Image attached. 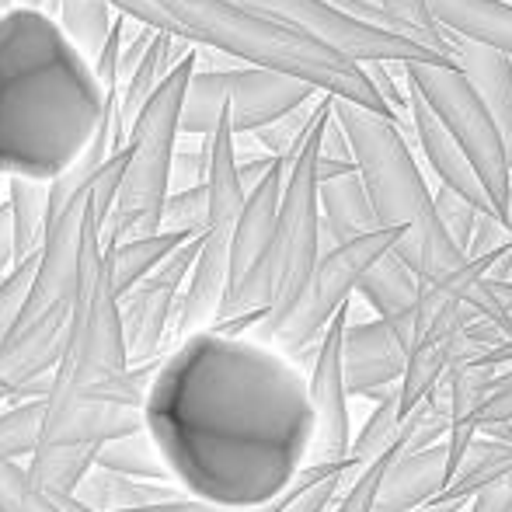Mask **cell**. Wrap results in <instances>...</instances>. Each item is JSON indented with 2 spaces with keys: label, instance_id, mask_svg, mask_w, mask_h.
<instances>
[{
  "label": "cell",
  "instance_id": "cell-1",
  "mask_svg": "<svg viewBox=\"0 0 512 512\" xmlns=\"http://www.w3.org/2000/svg\"><path fill=\"white\" fill-rule=\"evenodd\" d=\"M143 418L171 481L223 509L279 502L314 446L307 373L255 335L199 331L175 345Z\"/></svg>",
  "mask_w": 512,
  "mask_h": 512
},
{
  "label": "cell",
  "instance_id": "cell-2",
  "mask_svg": "<svg viewBox=\"0 0 512 512\" xmlns=\"http://www.w3.org/2000/svg\"><path fill=\"white\" fill-rule=\"evenodd\" d=\"M108 98L95 67L39 7L0 14V175L56 182L95 143Z\"/></svg>",
  "mask_w": 512,
  "mask_h": 512
},
{
  "label": "cell",
  "instance_id": "cell-3",
  "mask_svg": "<svg viewBox=\"0 0 512 512\" xmlns=\"http://www.w3.org/2000/svg\"><path fill=\"white\" fill-rule=\"evenodd\" d=\"M108 4L140 25L168 32L189 46L241 60L244 67L293 77V81L317 88L321 95L342 98V102L398 122L394 108L380 98L363 67L234 0H108Z\"/></svg>",
  "mask_w": 512,
  "mask_h": 512
},
{
  "label": "cell",
  "instance_id": "cell-4",
  "mask_svg": "<svg viewBox=\"0 0 512 512\" xmlns=\"http://www.w3.org/2000/svg\"><path fill=\"white\" fill-rule=\"evenodd\" d=\"M331 115L352 143L359 178L366 185L380 230H401L394 255L422 283H436L453 269H460L467 255L450 241V234L439 223L436 196L411 157L401 122L373 115L352 102H342V98H331Z\"/></svg>",
  "mask_w": 512,
  "mask_h": 512
},
{
  "label": "cell",
  "instance_id": "cell-5",
  "mask_svg": "<svg viewBox=\"0 0 512 512\" xmlns=\"http://www.w3.org/2000/svg\"><path fill=\"white\" fill-rule=\"evenodd\" d=\"M196 70L199 53H192L161 84V91L143 105V112L136 115L133 129H129V168L122 175L115 209L102 230V241L108 248L136 241V237L161 234L164 206H168L171 182H175L182 108Z\"/></svg>",
  "mask_w": 512,
  "mask_h": 512
},
{
  "label": "cell",
  "instance_id": "cell-6",
  "mask_svg": "<svg viewBox=\"0 0 512 512\" xmlns=\"http://www.w3.org/2000/svg\"><path fill=\"white\" fill-rule=\"evenodd\" d=\"M129 373L126 335H122L119 293L112 279V251L102 241V223L95 216V185H91V216L84 230L81 283L70 304L67 349L53 373L49 405H67L108 380Z\"/></svg>",
  "mask_w": 512,
  "mask_h": 512
},
{
  "label": "cell",
  "instance_id": "cell-7",
  "mask_svg": "<svg viewBox=\"0 0 512 512\" xmlns=\"http://www.w3.org/2000/svg\"><path fill=\"white\" fill-rule=\"evenodd\" d=\"M398 241L401 230H373V234L356 237L349 244L328 248L321 255V262L314 265L304 290L297 293V300L283 314L258 324L251 335L297 363L300 356L317 349V342L331 328V321L352 304V293L359 290L363 276L380 258L391 255L398 248Z\"/></svg>",
  "mask_w": 512,
  "mask_h": 512
},
{
  "label": "cell",
  "instance_id": "cell-8",
  "mask_svg": "<svg viewBox=\"0 0 512 512\" xmlns=\"http://www.w3.org/2000/svg\"><path fill=\"white\" fill-rule=\"evenodd\" d=\"M401 70H405V81L450 129L457 147L471 161L474 175L481 178V189H485L495 216L512 234V168L499 129H495L474 84L467 81V74L457 63H408Z\"/></svg>",
  "mask_w": 512,
  "mask_h": 512
},
{
  "label": "cell",
  "instance_id": "cell-9",
  "mask_svg": "<svg viewBox=\"0 0 512 512\" xmlns=\"http://www.w3.org/2000/svg\"><path fill=\"white\" fill-rule=\"evenodd\" d=\"M321 95L304 81L272 74L255 67H227V70H196L182 108V133L206 136L216 133L220 119L227 115L234 133H258L272 122L286 119L300 105Z\"/></svg>",
  "mask_w": 512,
  "mask_h": 512
},
{
  "label": "cell",
  "instance_id": "cell-10",
  "mask_svg": "<svg viewBox=\"0 0 512 512\" xmlns=\"http://www.w3.org/2000/svg\"><path fill=\"white\" fill-rule=\"evenodd\" d=\"M234 4L321 42V46L345 56L356 67H366V63H391V67H408V63H453L450 56H439L432 49L415 46V42L401 39L394 32H384V28H373L349 18L338 7H331L328 0H234Z\"/></svg>",
  "mask_w": 512,
  "mask_h": 512
},
{
  "label": "cell",
  "instance_id": "cell-11",
  "mask_svg": "<svg viewBox=\"0 0 512 512\" xmlns=\"http://www.w3.org/2000/svg\"><path fill=\"white\" fill-rule=\"evenodd\" d=\"M349 310L331 321L324 338L317 342L307 373L310 411H314V446H310L307 467H345L352 453V418H349V384H345V328Z\"/></svg>",
  "mask_w": 512,
  "mask_h": 512
},
{
  "label": "cell",
  "instance_id": "cell-12",
  "mask_svg": "<svg viewBox=\"0 0 512 512\" xmlns=\"http://www.w3.org/2000/svg\"><path fill=\"white\" fill-rule=\"evenodd\" d=\"M199 251H203V237L182 244L154 276H147L136 290H129L119 300L129 366L161 363V349L164 342H171L178 300H182L185 283H189L192 269H196Z\"/></svg>",
  "mask_w": 512,
  "mask_h": 512
},
{
  "label": "cell",
  "instance_id": "cell-13",
  "mask_svg": "<svg viewBox=\"0 0 512 512\" xmlns=\"http://www.w3.org/2000/svg\"><path fill=\"white\" fill-rule=\"evenodd\" d=\"M91 185L49 223L46 248L39 251V272H35V286L21 324H32L46 314H60V310H70V304H74L77 283H81L84 230H88L91 216Z\"/></svg>",
  "mask_w": 512,
  "mask_h": 512
},
{
  "label": "cell",
  "instance_id": "cell-14",
  "mask_svg": "<svg viewBox=\"0 0 512 512\" xmlns=\"http://www.w3.org/2000/svg\"><path fill=\"white\" fill-rule=\"evenodd\" d=\"M408 373V345L380 317L349 321L345 328V384L352 398H384Z\"/></svg>",
  "mask_w": 512,
  "mask_h": 512
},
{
  "label": "cell",
  "instance_id": "cell-15",
  "mask_svg": "<svg viewBox=\"0 0 512 512\" xmlns=\"http://www.w3.org/2000/svg\"><path fill=\"white\" fill-rule=\"evenodd\" d=\"M67 328L70 310H60V314H46L32 324H21L0 345V401L18 398L35 380L56 373L63 349H67Z\"/></svg>",
  "mask_w": 512,
  "mask_h": 512
},
{
  "label": "cell",
  "instance_id": "cell-16",
  "mask_svg": "<svg viewBox=\"0 0 512 512\" xmlns=\"http://www.w3.org/2000/svg\"><path fill=\"white\" fill-rule=\"evenodd\" d=\"M283 189H286V161H279L248 192V203H244L241 220H237L234 237H230V290L237 283H244L262 265V258L269 255L279 223V206H283Z\"/></svg>",
  "mask_w": 512,
  "mask_h": 512
},
{
  "label": "cell",
  "instance_id": "cell-17",
  "mask_svg": "<svg viewBox=\"0 0 512 512\" xmlns=\"http://www.w3.org/2000/svg\"><path fill=\"white\" fill-rule=\"evenodd\" d=\"M453 467L446 443L425 446V450H405L394 457L380 481L377 512H422L443 495L450 485Z\"/></svg>",
  "mask_w": 512,
  "mask_h": 512
},
{
  "label": "cell",
  "instance_id": "cell-18",
  "mask_svg": "<svg viewBox=\"0 0 512 512\" xmlns=\"http://www.w3.org/2000/svg\"><path fill=\"white\" fill-rule=\"evenodd\" d=\"M408 115H411V129H415L418 143H422L425 161H429V168L436 171L439 185L460 192L467 203H474L485 216L488 213L495 216V209H492V203H488L485 189H481V178L474 175L471 161H467L464 150L457 147V140H453L450 129L443 126V119L432 112L429 102H425V98L418 95L411 84H408Z\"/></svg>",
  "mask_w": 512,
  "mask_h": 512
},
{
  "label": "cell",
  "instance_id": "cell-19",
  "mask_svg": "<svg viewBox=\"0 0 512 512\" xmlns=\"http://www.w3.org/2000/svg\"><path fill=\"white\" fill-rule=\"evenodd\" d=\"M512 478V425H495V429H481L478 439L471 443V450L464 453L460 467L453 471L450 485L443 488L436 502L425 512H450L464 502H471L474 495H481L485 488L499 485V481Z\"/></svg>",
  "mask_w": 512,
  "mask_h": 512
},
{
  "label": "cell",
  "instance_id": "cell-20",
  "mask_svg": "<svg viewBox=\"0 0 512 512\" xmlns=\"http://www.w3.org/2000/svg\"><path fill=\"white\" fill-rule=\"evenodd\" d=\"M359 297L373 307V314L398 331V338L411 349L418 321V300H422V279L401 262L398 255H384L359 283Z\"/></svg>",
  "mask_w": 512,
  "mask_h": 512
},
{
  "label": "cell",
  "instance_id": "cell-21",
  "mask_svg": "<svg viewBox=\"0 0 512 512\" xmlns=\"http://www.w3.org/2000/svg\"><path fill=\"white\" fill-rule=\"evenodd\" d=\"M429 11L446 35L512 60V4L506 0H429Z\"/></svg>",
  "mask_w": 512,
  "mask_h": 512
},
{
  "label": "cell",
  "instance_id": "cell-22",
  "mask_svg": "<svg viewBox=\"0 0 512 512\" xmlns=\"http://www.w3.org/2000/svg\"><path fill=\"white\" fill-rule=\"evenodd\" d=\"M453 63L464 70L478 98L485 102L512 168V60L485 46H474V42L453 39Z\"/></svg>",
  "mask_w": 512,
  "mask_h": 512
},
{
  "label": "cell",
  "instance_id": "cell-23",
  "mask_svg": "<svg viewBox=\"0 0 512 512\" xmlns=\"http://www.w3.org/2000/svg\"><path fill=\"white\" fill-rule=\"evenodd\" d=\"M321 244L328 241V248H338V244H349L356 237H366L373 230H380L377 213H373V203L366 196L363 178L345 175V178H331V182H321ZM324 248V251H328Z\"/></svg>",
  "mask_w": 512,
  "mask_h": 512
},
{
  "label": "cell",
  "instance_id": "cell-24",
  "mask_svg": "<svg viewBox=\"0 0 512 512\" xmlns=\"http://www.w3.org/2000/svg\"><path fill=\"white\" fill-rule=\"evenodd\" d=\"M192 53H196V46H189V42L175 39V35H168V32H157V39L150 42L140 67L133 70V77H129L119 91V126L126 129V133L133 129L143 105L161 91V84L168 81V77L175 74V67H182Z\"/></svg>",
  "mask_w": 512,
  "mask_h": 512
},
{
  "label": "cell",
  "instance_id": "cell-25",
  "mask_svg": "<svg viewBox=\"0 0 512 512\" xmlns=\"http://www.w3.org/2000/svg\"><path fill=\"white\" fill-rule=\"evenodd\" d=\"M182 495L185 492L178 485L122 478V474L95 467V471L77 485L74 499L95 512H140V509L164 506V502H175V499H182Z\"/></svg>",
  "mask_w": 512,
  "mask_h": 512
},
{
  "label": "cell",
  "instance_id": "cell-26",
  "mask_svg": "<svg viewBox=\"0 0 512 512\" xmlns=\"http://www.w3.org/2000/svg\"><path fill=\"white\" fill-rule=\"evenodd\" d=\"M411 443V418L401 408V391L394 387L391 394L373 405L370 418L363 422V429L352 439V453H349V481L356 474H363L370 464H377L380 457H391V453H405Z\"/></svg>",
  "mask_w": 512,
  "mask_h": 512
},
{
  "label": "cell",
  "instance_id": "cell-27",
  "mask_svg": "<svg viewBox=\"0 0 512 512\" xmlns=\"http://www.w3.org/2000/svg\"><path fill=\"white\" fill-rule=\"evenodd\" d=\"M7 206L14 220V262H28L46 248L49 234V182L7 178Z\"/></svg>",
  "mask_w": 512,
  "mask_h": 512
},
{
  "label": "cell",
  "instance_id": "cell-28",
  "mask_svg": "<svg viewBox=\"0 0 512 512\" xmlns=\"http://www.w3.org/2000/svg\"><path fill=\"white\" fill-rule=\"evenodd\" d=\"M102 446L81 443H42L39 453L28 460V478L49 495H74L77 485L95 471Z\"/></svg>",
  "mask_w": 512,
  "mask_h": 512
},
{
  "label": "cell",
  "instance_id": "cell-29",
  "mask_svg": "<svg viewBox=\"0 0 512 512\" xmlns=\"http://www.w3.org/2000/svg\"><path fill=\"white\" fill-rule=\"evenodd\" d=\"M196 241V237H182V234H150V237H136V241L115 244L112 251V279H115V293L119 300L126 297L129 290L143 283L147 276H154L171 255H175L182 244Z\"/></svg>",
  "mask_w": 512,
  "mask_h": 512
},
{
  "label": "cell",
  "instance_id": "cell-30",
  "mask_svg": "<svg viewBox=\"0 0 512 512\" xmlns=\"http://www.w3.org/2000/svg\"><path fill=\"white\" fill-rule=\"evenodd\" d=\"M53 4H56L53 18L60 21L63 35H67L77 46V53L95 67L108 35H112L119 11H115L108 0H53Z\"/></svg>",
  "mask_w": 512,
  "mask_h": 512
},
{
  "label": "cell",
  "instance_id": "cell-31",
  "mask_svg": "<svg viewBox=\"0 0 512 512\" xmlns=\"http://www.w3.org/2000/svg\"><path fill=\"white\" fill-rule=\"evenodd\" d=\"M95 467H102V471H112V474H122V478L175 485V481H171L168 464H164L161 450H157L154 436H150L147 429L105 443L102 450H98V464Z\"/></svg>",
  "mask_w": 512,
  "mask_h": 512
},
{
  "label": "cell",
  "instance_id": "cell-32",
  "mask_svg": "<svg viewBox=\"0 0 512 512\" xmlns=\"http://www.w3.org/2000/svg\"><path fill=\"white\" fill-rule=\"evenodd\" d=\"M377 4L384 7V14L394 21V32H398L401 39L453 60V35H446L443 28H439V21L432 18L429 0H377Z\"/></svg>",
  "mask_w": 512,
  "mask_h": 512
},
{
  "label": "cell",
  "instance_id": "cell-33",
  "mask_svg": "<svg viewBox=\"0 0 512 512\" xmlns=\"http://www.w3.org/2000/svg\"><path fill=\"white\" fill-rule=\"evenodd\" d=\"M342 481L349 485V467H304L297 485L283 495L279 512H331L342 495Z\"/></svg>",
  "mask_w": 512,
  "mask_h": 512
},
{
  "label": "cell",
  "instance_id": "cell-34",
  "mask_svg": "<svg viewBox=\"0 0 512 512\" xmlns=\"http://www.w3.org/2000/svg\"><path fill=\"white\" fill-rule=\"evenodd\" d=\"M0 512H67V506L60 495L42 492L25 464H0Z\"/></svg>",
  "mask_w": 512,
  "mask_h": 512
},
{
  "label": "cell",
  "instance_id": "cell-35",
  "mask_svg": "<svg viewBox=\"0 0 512 512\" xmlns=\"http://www.w3.org/2000/svg\"><path fill=\"white\" fill-rule=\"evenodd\" d=\"M164 234H182V237H206L209 230V189H175L164 206Z\"/></svg>",
  "mask_w": 512,
  "mask_h": 512
},
{
  "label": "cell",
  "instance_id": "cell-36",
  "mask_svg": "<svg viewBox=\"0 0 512 512\" xmlns=\"http://www.w3.org/2000/svg\"><path fill=\"white\" fill-rule=\"evenodd\" d=\"M35 272H39V255L14 265L11 276L0 283V345L21 328V317H25L28 297H32L35 286Z\"/></svg>",
  "mask_w": 512,
  "mask_h": 512
},
{
  "label": "cell",
  "instance_id": "cell-37",
  "mask_svg": "<svg viewBox=\"0 0 512 512\" xmlns=\"http://www.w3.org/2000/svg\"><path fill=\"white\" fill-rule=\"evenodd\" d=\"M432 196H436V216H439V223H443V230L450 234V241L467 255V251H471V244H474V230H478V220L485 213H481V209L474 206V203H467L460 192L446 189V185H439Z\"/></svg>",
  "mask_w": 512,
  "mask_h": 512
},
{
  "label": "cell",
  "instance_id": "cell-38",
  "mask_svg": "<svg viewBox=\"0 0 512 512\" xmlns=\"http://www.w3.org/2000/svg\"><path fill=\"white\" fill-rule=\"evenodd\" d=\"M394 457L401 453H391V457H380L377 464H370L363 474L345 485V492L338 495V502L331 506V512H377V495H380V481H384L387 467L394 464Z\"/></svg>",
  "mask_w": 512,
  "mask_h": 512
},
{
  "label": "cell",
  "instance_id": "cell-39",
  "mask_svg": "<svg viewBox=\"0 0 512 512\" xmlns=\"http://www.w3.org/2000/svg\"><path fill=\"white\" fill-rule=\"evenodd\" d=\"M481 429H495V425H512V366L495 377L492 391H488L485 405H481Z\"/></svg>",
  "mask_w": 512,
  "mask_h": 512
},
{
  "label": "cell",
  "instance_id": "cell-40",
  "mask_svg": "<svg viewBox=\"0 0 512 512\" xmlns=\"http://www.w3.org/2000/svg\"><path fill=\"white\" fill-rule=\"evenodd\" d=\"M321 161L356 164V154H352V143H349V136H345V129L335 122V115H331V122L324 126V136H321Z\"/></svg>",
  "mask_w": 512,
  "mask_h": 512
},
{
  "label": "cell",
  "instance_id": "cell-41",
  "mask_svg": "<svg viewBox=\"0 0 512 512\" xmlns=\"http://www.w3.org/2000/svg\"><path fill=\"white\" fill-rule=\"evenodd\" d=\"M279 506H283V499L272 502V506H262V509H223V506H213V502L189 499V495H182V499H175V502H164V506L140 509V512H279Z\"/></svg>",
  "mask_w": 512,
  "mask_h": 512
},
{
  "label": "cell",
  "instance_id": "cell-42",
  "mask_svg": "<svg viewBox=\"0 0 512 512\" xmlns=\"http://www.w3.org/2000/svg\"><path fill=\"white\" fill-rule=\"evenodd\" d=\"M14 220H11V206H7V196L0 203V283L14 272Z\"/></svg>",
  "mask_w": 512,
  "mask_h": 512
},
{
  "label": "cell",
  "instance_id": "cell-43",
  "mask_svg": "<svg viewBox=\"0 0 512 512\" xmlns=\"http://www.w3.org/2000/svg\"><path fill=\"white\" fill-rule=\"evenodd\" d=\"M509 492H512V478L499 481V485H492V488H485V492L471 499V512H506Z\"/></svg>",
  "mask_w": 512,
  "mask_h": 512
},
{
  "label": "cell",
  "instance_id": "cell-44",
  "mask_svg": "<svg viewBox=\"0 0 512 512\" xmlns=\"http://www.w3.org/2000/svg\"><path fill=\"white\" fill-rule=\"evenodd\" d=\"M60 499H63V506H67V512H95V509L81 506V502H77L74 495H60Z\"/></svg>",
  "mask_w": 512,
  "mask_h": 512
},
{
  "label": "cell",
  "instance_id": "cell-45",
  "mask_svg": "<svg viewBox=\"0 0 512 512\" xmlns=\"http://www.w3.org/2000/svg\"><path fill=\"white\" fill-rule=\"evenodd\" d=\"M18 7H39V11H46L49 7V0H14Z\"/></svg>",
  "mask_w": 512,
  "mask_h": 512
},
{
  "label": "cell",
  "instance_id": "cell-46",
  "mask_svg": "<svg viewBox=\"0 0 512 512\" xmlns=\"http://www.w3.org/2000/svg\"><path fill=\"white\" fill-rule=\"evenodd\" d=\"M14 7V0H0V14H7Z\"/></svg>",
  "mask_w": 512,
  "mask_h": 512
},
{
  "label": "cell",
  "instance_id": "cell-47",
  "mask_svg": "<svg viewBox=\"0 0 512 512\" xmlns=\"http://www.w3.org/2000/svg\"><path fill=\"white\" fill-rule=\"evenodd\" d=\"M0 196H7V178L0 175ZM0 203H4V199H0Z\"/></svg>",
  "mask_w": 512,
  "mask_h": 512
},
{
  "label": "cell",
  "instance_id": "cell-48",
  "mask_svg": "<svg viewBox=\"0 0 512 512\" xmlns=\"http://www.w3.org/2000/svg\"><path fill=\"white\" fill-rule=\"evenodd\" d=\"M506 512H512V492H509V506H506Z\"/></svg>",
  "mask_w": 512,
  "mask_h": 512
}]
</instances>
